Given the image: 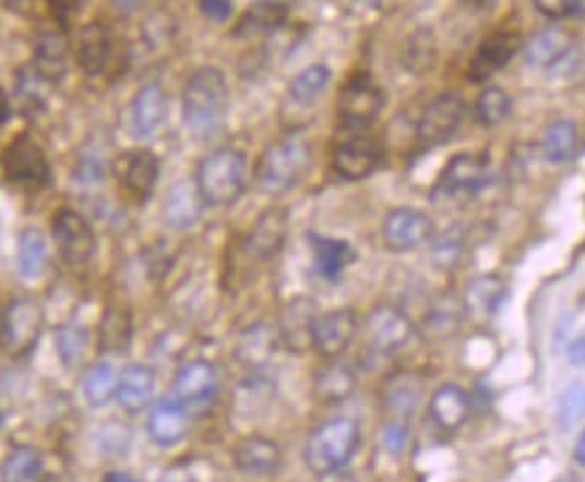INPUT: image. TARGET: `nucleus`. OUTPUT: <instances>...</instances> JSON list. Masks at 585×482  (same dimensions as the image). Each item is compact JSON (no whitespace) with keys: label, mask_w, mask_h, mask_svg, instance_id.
I'll list each match as a JSON object with an SVG mask.
<instances>
[{"label":"nucleus","mask_w":585,"mask_h":482,"mask_svg":"<svg viewBox=\"0 0 585 482\" xmlns=\"http://www.w3.org/2000/svg\"><path fill=\"white\" fill-rule=\"evenodd\" d=\"M228 111V82L215 65H204L184 84L182 120L193 136H212Z\"/></svg>","instance_id":"f257e3e1"},{"label":"nucleus","mask_w":585,"mask_h":482,"mask_svg":"<svg viewBox=\"0 0 585 482\" xmlns=\"http://www.w3.org/2000/svg\"><path fill=\"white\" fill-rule=\"evenodd\" d=\"M361 447V425L353 418H334L325 420L323 425L307 436L303 445V463L312 474L325 478V474L342 472L353 456Z\"/></svg>","instance_id":"f03ea898"},{"label":"nucleus","mask_w":585,"mask_h":482,"mask_svg":"<svg viewBox=\"0 0 585 482\" xmlns=\"http://www.w3.org/2000/svg\"><path fill=\"white\" fill-rule=\"evenodd\" d=\"M193 182L206 206L236 204L247 188V158L239 149H215L199 162Z\"/></svg>","instance_id":"7ed1b4c3"},{"label":"nucleus","mask_w":585,"mask_h":482,"mask_svg":"<svg viewBox=\"0 0 585 482\" xmlns=\"http://www.w3.org/2000/svg\"><path fill=\"white\" fill-rule=\"evenodd\" d=\"M312 162V147L303 136L290 133L266 149L258 160L255 182L266 195L288 193Z\"/></svg>","instance_id":"20e7f679"},{"label":"nucleus","mask_w":585,"mask_h":482,"mask_svg":"<svg viewBox=\"0 0 585 482\" xmlns=\"http://www.w3.org/2000/svg\"><path fill=\"white\" fill-rule=\"evenodd\" d=\"M44 312L33 299H14L0 317V345L9 356H27L41 339Z\"/></svg>","instance_id":"39448f33"},{"label":"nucleus","mask_w":585,"mask_h":482,"mask_svg":"<svg viewBox=\"0 0 585 482\" xmlns=\"http://www.w3.org/2000/svg\"><path fill=\"white\" fill-rule=\"evenodd\" d=\"M3 173L11 184L25 190H41L49 184V160L44 155L41 144L33 136L22 133L5 147L3 153Z\"/></svg>","instance_id":"423d86ee"},{"label":"nucleus","mask_w":585,"mask_h":482,"mask_svg":"<svg viewBox=\"0 0 585 482\" xmlns=\"http://www.w3.org/2000/svg\"><path fill=\"white\" fill-rule=\"evenodd\" d=\"M382 106H385V95L366 74L353 76L350 82L342 87L339 93V122L347 131H366L377 122Z\"/></svg>","instance_id":"0eeeda50"},{"label":"nucleus","mask_w":585,"mask_h":482,"mask_svg":"<svg viewBox=\"0 0 585 482\" xmlns=\"http://www.w3.org/2000/svg\"><path fill=\"white\" fill-rule=\"evenodd\" d=\"M382 162V144L366 131H350V136L342 138L331 153V168L339 173L342 179H358L371 177Z\"/></svg>","instance_id":"6e6552de"},{"label":"nucleus","mask_w":585,"mask_h":482,"mask_svg":"<svg viewBox=\"0 0 585 482\" xmlns=\"http://www.w3.org/2000/svg\"><path fill=\"white\" fill-rule=\"evenodd\" d=\"M466 120V100L458 93H442L431 100L418 120V138L426 147L450 142Z\"/></svg>","instance_id":"1a4fd4ad"},{"label":"nucleus","mask_w":585,"mask_h":482,"mask_svg":"<svg viewBox=\"0 0 585 482\" xmlns=\"http://www.w3.org/2000/svg\"><path fill=\"white\" fill-rule=\"evenodd\" d=\"M413 336V321L396 306H377L363 323L366 350L374 356H393Z\"/></svg>","instance_id":"9d476101"},{"label":"nucleus","mask_w":585,"mask_h":482,"mask_svg":"<svg viewBox=\"0 0 585 482\" xmlns=\"http://www.w3.org/2000/svg\"><path fill=\"white\" fill-rule=\"evenodd\" d=\"M115 177L126 198L144 204L155 193L157 177H160V160L152 149H131V153H122L117 158Z\"/></svg>","instance_id":"9b49d317"},{"label":"nucleus","mask_w":585,"mask_h":482,"mask_svg":"<svg viewBox=\"0 0 585 482\" xmlns=\"http://www.w3.org/2000/svg\"><path fill=\"white\" fill-rule=\"evenodd\" d=\"M431 237H434L431 217L420 209H409V206L387 212L385 222H382V239L393 252H413L429 244Z\"/></svg>","instance_id":"f8f14e48"},{"label":"nucleus","mask_w":585,"mask_h":482,"mask_svg":"<svg viewBox=\"0 0 585 482\" xmlns=\"http://www.w3.org/2000/svg\"><path fill=\"white\" fill-rule=\"evenodd\" d=\"M55 241L69 266H87L95 255V233L79 212L60 209L52 222Z\"/></svg>","instance_id":"ddd939ff"},{"label":"nucleus","mask_w":585,"mask_h":482,"mask_svg":"<svg viewBox=\"0 0 585 482\" xmlns=\"http://www.w3.org/2000/svg\"><path fill=\"white\" fill-rule=\"evenodd\" d=\"M219 390V372L212 361H188L174 379V396L190 409L206 407Z\"/></svg>","instance_id":"4468645a"},{"label":"nucleus","mask_w":585,"mask_h":482,"mask_svg":"<svg viewBox=\"0 0 585 482\" xmlns=\"http://www.w3.org/2000/svg\"><path fill=\"white\" fill-rule=\"evenodd\" d=\"M358 334V315L353 310H331L318 315L312 328V350L323 358H342Z\"/></svg>","instance_id":"2eb2a0df"},{"label":"nucleus","mask_w":585,"mask_h":482,"mask_svg":"<svg viewBox=\"0 0 585 482\" xmlns=\"http://www.w3.org/2000/svg\"><path fill=\"white\" fill-rule=\"evenodd\" d=\"M234 467L247 478H274L283 467V447L268 436H247L236 445Z\"/></svg>","instance_id":"dca6fc26"},{"label":"nucleus","mask_w":585,"mask_h":482,"mask_svg":"<svg viewBox=\"0 0 585 482\" xmlns=\"http://www.w3.org/2000/svg\"><path fill=\"white\" fill-rule=\"evenodd\" d=\"M488 177V160L475 153H461L447 160L437 182V193L442 195H469L482 188Z\"/></svg>","instance_id":"f3484780"},{"label":"nucleus","mask_w":585,"mask_h":482,"mask_svg":"<svg viewBox=\"0 0 585 482\" xmlns=\"http://www.w3.org/2000/svg\"><path fill=\"white\" fill-rule=\"evenodd\" d=\"M288 212L279 209V206L266 209L247 233V252L255 261H272L274 255L283 252L285 241H288Z\"/></svg>","instance_id":"a211bd4d"},{"label":"nucleus","mask_w":585,"mask_h":482,"mask_svg":"<svg viewBox=\"0 0 585 482\" xmlns=\"http://www.w3.org/2000/svg\"><path fill=\"white\" fill-rule=\"evenodd\" d=\"M420 401H423V377L420 374L398 372L387 377L385 388H382V409L387 418L409 423L413 414L418 412Z\"/></svg>","instance_id":"6ab92c4d"},{"label":"nucleus","mask_w":585,"mask_h":482,"mask_svg":"<svg viewBox=\"0 0 585 482\" xmlns=\"http://www.w3.org/2000/svg\"><path fill=\"white\" fill-rule=\"evenodd\" d=\"M429 414L434 425L444 434H455L466 425L471 414V396L469 390L461 388L458 383H444L431 394Z\"/></svg>","instance_id":"aec40b11"},{"label":"nucleus","mask_w":585,"mask_h":482,"mask_svg":"<svg viewBox=\"0 0 585 482\" xmlns=\"http://www.w3.org/2000/svg\"><path fill=\"white\" fill-rule=\"evenodd\" d=\"M521 36L517 33L502 31V33H493V36H488L486 41L477 47L475 58H471L469 63V80L471 82H486L491 80L493 74H499V71L504 69V65L510 63L512 58L517 55V49H521Z\"/></svg>","instance_id":"412c9836"},{"label":"nucleus","mask_w":585,"mask_h":482,"mask_svg":"<svg viewBox=\"0 0 585 482\" xmlns=\"http://www.w3.org/2000/svg\"><path fill=\"white\" fill-rule=\"evenodd\" d=\"M146 431L150 439L157 447H174L184 439L188 434V407L177 399V396H163L160 401L152 407L150 420H146Z\"/></svg>","instance_id":"4be33fe9"},{"label":"nucleus","mask_w":585,"mask_h":482,"mask_svg":"<svg viewBox=\"0 0 585 482\" xmlns=\"http://www.w3.org/2000/svg\"><path fill=\"white\" fill-rule=\"evenodd\" d=\"M168 117V95L160 84H144L131 104V131L133 136L146 138L157 136Z\"/></svg>","instance_id":"5701e85b"},{"label":"nucleus","mask_w":585,"mask_h":482,"mask_svg":"<svg viewBox=\"0 0 585 482\" xmlns=\"http://www.w3.org/2000/svg\"><path fill=\"white\" fill-rule=\"evenodd\" d=\"M320 312L314 310L312 299H292L288 306L279 315V341H283L285 350L290 352H303L307 347H312V328L318 321Z\"/></svg>","instance_id":"b1692460"},{"label":"nucleus","mask_w":585,"mask_h":482,"mask_svg":"<svg viewBox=\"0 0 585 482\" xmlns=\"http://www.w3.org/2000/svg\"><path fill=\"white\" fill-rule=\"evenodd\" d=\"M111 55H115V38H111L109 27L100 25V22H87L79 33V69L87 76H100L109 69Z\"/></svg>","instance_id":"393cba45"},{"label":"nucleus","mask_w":585,"mask_h":482,"mask_svg":"<svg viewBox=\"0 0 585 482\" xmlns=\"http://www.w3.org/2000/svg\"><path fill=\"white\" fill-rule=\"evenodd\" d=\"M283 347L279 341V330L272 323H255L247 330H241L239 341H236V361L247 369H263L277 350Z\"/></svg>","instance_id":"a878e982"},{"label":"nucleus","mask_w":585,"mask_h":482,"mask_svg":"<svg viewBox=\"0 0 585 482\" xmlns=\"http://www.w3.org/2000/svg\"><path fill=\"white\" fill-rule=\"evenodd\" d=\"M358 372L353 363L342 361V358H329L325 366L318 369L314 374V396L323 403H342L356 394Z\"/></svg>","instance_id":"bb28decb"},{"label":"nucleus","mask_w":585,"mask_h":482,"mask_svg":"<svg viewBox=\"0 0 585 482\" xmlns=\"http://www.w3.org/2000/svg\"><path fill=\"white\" fill-rule=\"evenodd\" d=\"M466 317V306L464 299L455 293H444L431 304V310L426 312L423 323H420V334L429 341H444L453 339L461 330Z\"/></svg>","instance_id":"cd10ccee"},{"label":"nucleus","mask_w":585,"mask_h":482,"mask_svg":"<svg viewBox=\"0 0 585 482\" xmlns=\"http://www.w3.org/2000/svg\"><path fill=\"white\" fill-rule=\"evenodd\" d=\"M204 198H201L199 188L190 179H179L171 184L166 195V206H163V215L166 222L177 231H188L195 222L201 220V212H204Z\"/></svg>","instance_id":"c85d7f7f"},{"label":"nucleus","mask_w":585,"mask_h":482,"mask_svg":"<svg viewBox=\"0 0 585 482\" xmlns=\"http://www.w3.org/2000/svg\"><path fill=\"white\" fill-rule=\"evenodd\" d=\"M572 49V33L564 27H542L523 44V60L534 69H550L561 63Z\"/></svg>","instance_id":"c756f323"},{"label":"nucleus","mask_w":585,"mask_h":482,"mask_svg":"<svg viewBox=\"0 0 585 482\" xmlns=\"http://www.w3.org/2000/svg\"><path fill=\"white\" fill-rule=\"evenodd\" d=\"M288 5L283 0H258L250 9L241 14V20L236 22L234 36L236 38H261L268 33L279 31V27L288 22Z\"/></svg>","instance_id":"7c9ffc66"},{"label":"nucleus","mask_w":585,"mask_h":482,"mask_svg":"<svg viewBox=\"0 0 585 482\" xmlns=\"http://www.w3.org/2000/svg\"><path fill=\"white\" fill-rule=\"evenodd\" d=\"M69 55L71 47L63 33H41V36L36 38V52H33V58H36V74L41 76L44 82L63 80L65 69H69Z\"/></svg>","instance_id":"2f4dec72"},{"label":"nucleus","mask_w":585,"mask_h":482,"mask_svg":"<svg viewBox=\"0 0 585 482\" xmlns=\"http://www.w3.org/2000/svg\"><path fill=\"white\" fill-rule=\"evenodd\" d=\"M155 396V372L144 363H131L122 372L120 385H117V401L126 412L136 414L146 409V403Z\"/></svg>","instance_id":"473e14b6"},{"label":"nucleus","mask_w":585,"mask_h":482,"mask_svg":"<svg viewBox=\"0 0 585 482\" xmlns=\"http://www.w3.org/2000/svg\"><path fill=\"white\" fill-rule=\"evenodd\" d=\"M331 84V69L323 63H314L309 69H303L301 74H296L288 84V100H285V109H312L320 98L325 95Z\"/></svg>","instance_id":"72a5a7b5"},{"label":"nucleus","mask_w":585,"mask_h":482,"mask_svg":"<svg viewBox=\"0 0 585 482\" xmlns=\"http://www.w3.org/2000/svg\"><path fill=\"white\" fill-rule=\"evenodd\" d=\"M581 153V128L572 120H556L542 133V155L548 162L564 166Z\"/></svg>","instance_id":"f704fd0d"},{"label":"nucleus","mask_w":585,"mask_h":482,"mask_svg":"<svg viewBox=\"0 0 585 482\" xmlns=\"http://www.w3.org/2000/svg\"><path fill=\"white\" fill-rule=\"evenodd\" d=\"M504 296H508V285L497 274H480V277L469 279L464 290V306L466 312H475V315H493V312L502 306Z\"/></svg>","instance_id":"c9c22d12"},{"label":"nucleus","mask_w":585,"mask_h":482,"mask_svg":"<svg viewBox=\"0 0 585 482\" xmlns=\"http://www.w3.org/2000/svg\"><path fill=\"white\" fill-rule=\"evenodd\" d=\"M437 36L431 27H418L415 33H409V38L402 47V65L407 74H426V71L434 69L437 63Z\"/></svg>","instance_id":"e433bc0d"},{"label":"nucleus","mask_w":585,"mask_h":482,"mask_svg":"<svg viewBox=\"0 0 585 482\" xmlns=\"http://www.w3.org/2000/svg\"><path fill=\"white\" fill-rule=\"evenodd\" d=\"M16 266L20 274L27 279H38L47 274L49 268V244L41 231L27 228L20 233V246H16Z\"/></svg>","instance_id":"4c0bfd02"},{"label":"nucleus","mask_w":585,"mask_h":482,"mask_svg":"<svg viewBox=\"0 0 585 482\" xmlns=\"http://www.w3.org/2000/svg\"><path fill=\"white\" fill-rule=\"evenodd\" d=\"M312 255L318 272L323 274L325 279H336L347 266H350L356 252H353V246L342 239L312 237Z\"/></svg>","instance_id":"58836bf2"},{"label":"nucleus","mask_w":585,"mask_h":482,"mask_svg":"<svg viewBox=\"0 0 585 482\" xmlns=\"http://www.w3.org/2000/svg\"><path fill=\"white\" fill-rule=\"evenodd\" d=\"M44 472V458L36 447L16 445L0 467V482H38Z\"/></svg>","instance_id":"ea45409f"},{"label":"nucleus","mask_w":585,"mask_h":482,"mask_svg":"<svg viewBox=\"0 0 585 482\" xmlns=\"http://www.w3.org/2000/svg\"><path fill=\"white\" fill-rule=\"evenodd\" d=\"M117 385H120V377H117L115 366H111V363H95V366H89L87 374H84V399H87L89 407L104 409L106 403L117 399Z\"/></svg>","instance_id":"a19ab883"},{"label":"nucleus","mask_w":585,"mask_h":482,"mask_svg":"<svg viewBox=\"0 0 585 482\" xmlns=\"http://www.w3.org/2000/svg\"><path fill=\"white\" fill-rule=\"evenodd\" d=\"M133 336L131 312L122 306H111L100 321V350L106 352H126Z\"/></svg>","instance_id":"79ce46f5"},{"label":"nucleus","mask_w":585,"mask_h":482,"mask_svg":"<svg viewBox=\"0 0 585 482\" xmlns=\"http://www.w3.org/2000/svg\"><path fill=\"white\" fill-rule=\"evenodd\" d=\"M512 115V98L508 89L502 87H486L480 93L475 104V117L480 125L486 128H497L502 122H508Z\"/></svg>","instance_id":"37998d69"},{"label":"nucleus","mask_w":585,"mask_h":482,"mask_svg":"<svg viewBox=\"0 0 585 482\" xmlns=\"http://www.w3.org/2000/svg\"><path fill=\"white\" fill-rule=\"evenodd\" d=\"M55 345H58V358L69 369H76L84 361L89 350V334L84 325L65 323L60 325L58 334H55Z\"/></svg>","instance_id":"c03bdc74"},{"label":"nucleus","mask_w":585,"mask_h":482,"mask_svg":"<svg viewBox=\"0 0 585 482\" xmlns=\"http://www.w3.org/2000/svg\"><path fill=\"white\" fill-rule=\"evenodd\" d=\"M585 418V385L572 383L570 388L561 394L559 407H556V423L561 431H572L575 425H581Z\"/></svg>","instance_id":"a18cd8bd"},{"label":"nucleus","mask_w":585,"mask_h":482,"mask_svg":"<svg viewBox=\"0 0 585 482\" xmlns=\"http://www.w3.org/2000/svg\"><path fill=\"white\" fill-rule=\"evenodd\" d=\"M464 233L458 228H450V231L439 233V237L431 241V261L439 268H455L464 257Z\"/></svg>","instance_id":"49530a36"},{"label":"nucleus","mask_w":585,"mask_h":482,"mask_svg":"<svg viewBox=\"0 0 585 482\" xmlns=\"http://www.w3.org/2000/svg\"><path fill=\"white\" fill-rule=\"evenodd\" d=\"M409 445V429L407 423H398V420H391V423L382 429V447H385L391 456H402Z\"/></svg>","instance_id":"de8ad7c7"},{"label":"nucleus","mask_w":585,"mask_h":482,"mask_svg":"<svg viewBox=\"0 0 585 482\" xmlns=\"http://www.w3.org/2000/svg\"><path fill=\"white\" fill-rule=\"evenodd\" d=\"M38 82H41V76H38L36 71H25V74H20V82H16V95H20V104L25 106V109H38V106H41Z\"/></svg>","instance_id":"09e8293b"},{"label":"nucleus","mask_w":585,"mask_h":482,"mask_svg":"<svg viewBox=\"0 0 585 482\" xmlns=\"http://www.w3.org/2000/svg\"><path fill=\"white\" fill-rule=\"evenodd\" d=\"M532 3L548 20H564V16H572V11H575V0H532Z\"/></svg>","instance_id":"8fccbe9b"},{"label":"nucleus","mask_w":585,"mask_h":482,"mask_svg":"<svg viewBox=\"0 0 585 482\" xmlns=\"http://www.w3.org/2000/svg\"><path fill=\"white\" fill-rule=\"evenodd\" d=\"M104 160H100L98 155H82L76 168V182H98V179L104 177Z\"/></svg>","instance_id":"3c124183"},{"label":"nucleus","mask_w":585,"mask_h":482,"mask_svg":"<svg viewBox=\"0 0 585 482\" xmlns=\"http://www.w3.org/2000/svg\"><path fill=\"white\" fill-rule=\"evenodd\" d=\"M199 9H201V14L212 22H228L230 14H234L230 0H201Z\"/></svg>","instance_id":"603ef678"},{"label":"nucleus","mask_w":585,"mask_h":482,"mask_svg":"<svg viewBox=\"0 0 585 482\" xmlns=\"http://www.w3.org/2000/svg\"><path fill=\"white\" fill-rule=\"evenodd\" d=\"M566 358H570L572 366H585V336H581V339H575L570 347H566Z\"/></svg>","instance_id":"864d4df0"},{"label":"nucleus","mask_w":585,"mask_h":482,"mask_svg":"<svg viewBox=\"0 0 585 482\" xmlns=\"http://www.w3.org/2000/svg\"><path fill=\"white\" fill-rule=\"evenodd\" d=\"M111 5H115L117 11H122V14H136V11H142L146 5V0H109Z\"/></svg>","instance_id":"5fc2aeb1"},{"label":"nucleus","mask_w":585,"mask_h":482,"mask_svg":"<svg viewBox=\"0 0 585 482\" xmlns=\"http://www.w3.org/2000/svg\"><path fill=\"white\" fill-rule=\"evenodd\" d=\"M160 482H195V478L184 467H174L163 474Z\"/></svg>","instance_id":"6e6d98bb"},{"label":"nucleus","mask_w":585,"mask_h":482,"mask_svg":"<svg viewBox=\"0 0 585 482\" xmlns=\"http://www.w3.org/2000/svg\"><path fill=\"white\" fill-rule=\"evenodd\" d=\"M9 115H11V106H9V95L3 93V89H0V128L5 125V120H9Z\"/></svg>","instance_id":"4d7b16f0"},{"label":"nucleus","mask_w":585,"mask_h":482,"mask_svg":"<svg viewBox=\"0 0 585 482\" xmlns=\"http://www.w3.org/2000/svg\"><path fill=\"white\" fill-rule=\"evenodd\" d=\"M104 482H139V480L128 472H109L104 478Z\"/></svg>","instance_id":"13d9d810"},{"label":"nucleus","mask_w":585,"mask_h":482,"mask_svg":"<svg viewBox=\"0 0 585 482\" xmlns=\"http://www.w3.org/2000/svg\"><path fill=\"white\" fill-rule=\"evenodd\" d=\"M323 482H358L356 474H342V472H334V474H325Z\"/></svg>","instance_id":"bf43d9fd"},{"label":"nucleus","mask_w":585,"mask_h":482,"mask_svg":"<svg viewBox=\"0 0 585 482\" xmlns=\"http://www.w3.org/2000/svg\"><path fill=\"white\" fill-rule=\"evenodd\" d=\"M575 461L581 463V467H585V431H583L581 439H577V445H575Z\"/></svg>","instance_id":"052dcab7"},{"label":"nucleus","mask_w":585,"mask_h":482,"mask_svg":"<svg viewBox=\"0 0 585 482\" xmlns=\"http://www.w3.org/2000/svg\"><path fill=\"white\" fill-rule=\"evenodd\" d=\"M73 3H76V0H52L55 9H60V11H63V9H71Z\"/></svg>","instance_id":"680f3d73"},{"label":"nucleus","mask_w":585,"mask_h":482,"mask_svg":"<svg viewBox=\"0 0 585 482\" xmlns=\"http://www.w3.org/2000/svg\"><path fill=\"white\" fill-rule=\"evenodd\" d=\"M575 16H583L585 20V0H575V11H572Z\"/></svg>","instance_id":"e2e57ef3"},{"label":"nucleus","mask_w":585,"mask_h":482,"mask_svg":"<svg viewBox=\"0 0 585 482\" xmlns=\"http://www.w3.org/2000/svg\"><path fill=\"white\" fill-rule=\"evenodd\" d=\"M358 5H363V9H377V5L382 3V0H356Z\"/></svg>","instance_id":"0e129e2a"},{"label":"nucleus","mask_w":585,"mask_h":482,"mask_svg":"<svg viewBox=\"0 0 585 482\" xmlns=\"http://www.w3.org/2000/svg\"><path fill=\"white\" fill-rule=\"evenodd\" d=\"M466 3H471V5H482V3H488V0H466Z\"/></svg>","instance_id":"69168bd1"},{"label":"nucleus","mask_w":585,"mask_h":482,"mask_svg":"<svg viewBox=\"0 0 585 482\" xmlns=\"http://www.w3.org/2000/svg\"><path fill=\"white\" fill-rule=\"evenodd\" d=\"M0 317H3V315H0Z\"/></svg>","instance_id":"338daca9"}]
</instances>
